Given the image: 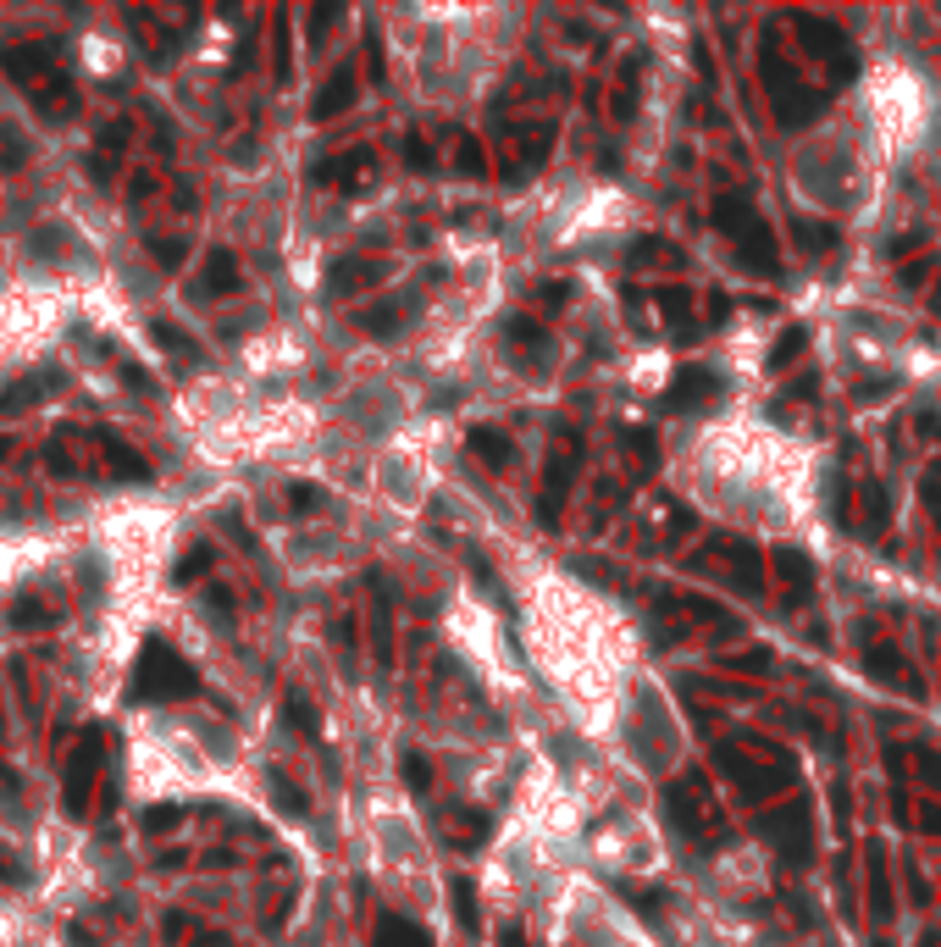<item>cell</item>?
I'll use <instances>...</instances> for the list:
<instances>
[{"mask_svg":"<svg viewBox=\"0 0 941 947\" xmlns=\"http://www.w3.org/2000/svg\"><path fill=\"white\" fill-rule=\"evenodd\" d=\"M200 693V671L183 660L167 637H150L133 660V676H128V698L133 704H178V698H194Z\"/></svg>","mask_w":941,"mask_h":947,"instance_id":"1","label":"cell"},{"mask_svg":"<svg viewBox=\"0 0 941 947\" xmlns=\"http://www.w3.org/2000/svg\"><path fill=\"white\" fill-rule=\"evenodd\" d=\"M715 222H720V233H731L737 239V250H742V261L753 266V272H775V250H770V228H764L759 216H753V205L748 200H720L715 205Z\"/></svg>","mask_w":941,"mask_h":947,"instance_id":"2","label":"cell"},{"mask_svg":"<svg viewBox=\"0 0 941 947\" xmlns=\"http://www.w3.org/2000/svg\"><path fill=\"white\" fill-rule=\"evenodd\" d=\"M100 765H106V732H84V737H78V748H72V759H67V787H61V792H67V815L72 820L89 815Z\"/></svg>","mask_w":941,"mask_h":947,"instance_id":"3","label":"cell"},{"mask_svg":"<svg viewBox=\"0 0 941 947\" xmlns=\"http://www.w3.org/2000/svg\"><path fill=\"white\" fill-rule=\"evenodd\" d=\"M61 56L56 45H39V39H28V45H0V72L6 78H17V84H34V78H45V72H56Z\"/></svg>","mask_w":941,"mask_h":947,"instance_id":"4","label":"cell"},{"mask_svg":"<svg viewBox=\"0 0 941 947\" xmlns=\"http://www.w3.org/2000/svg\"><path fill=\"white\" fill-rule=\"evenodd\" d=\"M571 477H576V449H560V455L548 460V482H543V499H537V521L554 527L565 510V493H571Z\"/></svg>","mask_w":941,"mask_h":947,"instance_id":"5","label":"cell"},{"mask_svg":"<svg viewBox=\"0 0 941 947\" xmlns=\"http://www.w3.org/2000/svg\"><path fill=\"white\" fill-rule=\"evenodd\" d=\"M709 399H720V377L703 372V366H681L670 394H665V405L670 410H698V405H709Z\"/></svg>","mask_w":941,"mask_h":947,"instance_id":"6","label":"cell"},{"mask_svg":"<svg viewBox=\"0 0 941 947\" xmlns=\"http://www.w3.org/2000/svg\"><path fill=\"white\" fill-rule=\"evenodd\" d=\"M28 100H34L45 117H72V111H78V89H72V78L61 67L34 78V84H28Z\"/></svg>","mask_w":941,"mask_h":947,"instance_id":"7","label":"cell"},{"mask_svg":"<svg viewBox=\"0 0 941 947\" xmlns=\"http://www.w3.org/2000/svg\"><path fill=\"white\" fill-rule=\"evenodd\" d=\"M355 106V67H338L333 78H327V89L316 100H310V122H333V117H344V111Z\"/></svg>","mask_w":941,"mask_h":947,"instance_id":"8","label":"cell"},{"mask_svg":"<svg viewBox=\"0 0 941 947\" xmlns=\"http://www.w3.org/2000/svg\"><path fill=\"white\" fill-rule=\"evenodd\" d=\"M377 277H382V261H371V255H344V261H333V272H327V288H333L338 300H349V294L371 288Z\"/></svg>","mask_w":941,"mask_h":947,"instance_id":"9","label":"cell"},{"mask_svg":"<svg viewBox=\"0 0 941 947\" xmlns=\"http://www.w3.org/2000/svg\"><path fill=\"white\" fill-rule=\"evenodd\" d=\"M366 172H371V150H344V156L322 161L310 178L327 183V189H360V183H366Z\"/></svg>","mask_w":941,"mask_h":947,"instance_id":"10","label":"cell"},{"mask_svg":"<svg viewBox=\"0 0 941 947\" xmlns=\"http://www.w3.org/2000/svg\"><path fill=\"white\" fill-rule=\"evenodd\" d=\"M239 283H244V277H239V255H233V250H211L194 288H200V300H222V294H233Z\"/></svg>","mask_w":941,"mask_h":947,"instance_id":"11","label":"cell"},{"mask_svg":"<svg viewBox=\"0 0 941 947\" xmlns=\"http://www.w3.org/2000/svg\"><path fill=\"white\" fill-rule=\"evenodd\" d=\"M61 383H67V372H56V366H45V372L23 377V383L0 388V416H12V410H28V405H34L39 394H56Z\"/></svg>","mask_w":941,"mask_h":947,"instance_id":"12","label":"cell"},{"mask_svg":"<svg viewBox=\"0 0 941 947\" xmlns=\"http://www.w3.org/2000/svg\"><path fill=\"white\" fill-rule=\"evenodd\" d=\"M122 150H128V122H111V128L100 133V144L89 150V183L106 189L111 172H117V161H122Z\"/></svg>","mask_w":941,"mask_h":947,"instance_id":"13","label":"cell"},{"mask_svg":"<svg viewBox=\"0 0 941 947\" xmlns=\"http://www.w3.org/2000/svg\"><path fill=\"white\" fill-rule=\"evenodd\" d=\"M100 449H106V466L117 471V477H128V482H150L155 471H150V460L144 455H133L128 444H122L117 432H100Z\"/></svg>","mask_w":941,"mask_h":947,"instance_id":"14","label":"cell"},{"mask_svg":"<svg viewBox=\"0 0 941 947\" xmlns=\"http://www.w3.org/2000/svg\"><path fill=\"white\" fill-rule=\"evenodd\" d=\"M371 593H377V615H371L377 665H394V615H388V588H382V571H371Z\"/></svg>","mask_w":941,"mask_h":947,"instance_id":"15","label":"cell"},{"mask_svg":"<svg viewBox=\"0 0 941 947\" xmlns=\"http://www.w3.org/2000/svg\"><path fill=\"white\" fill-rule=\"evenodd\" d=\"M377 947H432V936L405 914H377Z\"/></svg>","mask_w":941,"mask_h":947,"instance_id":"16","label":"cell"},{"mask_svg":"<svg viewBox=\"0 0 941 947\" xmlns=\"http://www.w3.org/2000/svg\"><path fill=\"white\" fill-rule=\"evenodd\" d=\"M471 455H477L482 466L504 471V466L515 460V449H510V438H504L499 427H471Z\"/></svg>","mask_w":941,"mask_h":947,"instance_id":"17","label":"cell"},{"mask_svg":"<svg viewBox=\"0 0 941 947\" xmlns=\"http://www.w3.org/2000/svg\"><path fill=\"white\" fill-rule=\"evenodd\" d=\"M449 898H454V920H460V931L465 936H482V914H477V887L465 876H454L449 881Z\"/></svg>","mask_w":941,"mask_h":947,"instance_id":"18","label":"cell"},{"mask_svg":"<svg viewBox=\"0 0 941 947\" xmlns=\"http://www.w3.org/2000/svg\"><path fill=\"white\" fill-rule=\"evenodd\" d=\"M283 715H288V726H294V732L305 737V743H316V737H322V720H316V709H310V698L299 693V687H288Z\"/></svg>","mask_w":941,"mask_h":947,"instance_id":"19","label":"cell"},{"mask_svg":"<svg viewBox=\"0 0 941 947\" xmlns=\"http://www.w3.org/2000/svg\"><path fill=\"white\" fill-rule=\"evenodd\" d=\"M399 322H405V305L399 300H382V305H371V311H360V333H371V338L399 333Z\"/></svg>","mask_w":941,"mask_h":947,"instance_id":"20","label":"cell"},{"mask_svg":"<svg viewBox=\"0 0 941 947\" xmlns=\"http://www.w3.org/2000/svg\"><path fill=\"white\" fill-rule=\"evenodd\" d=\"M443 837H449V848H477V842L488 837V820L482 815H449L443 820Z\"/></svg>","mask_w":941,"mask_h":947,"instance_id":"21","label":"cell"},{"mask_svg":"<svg viewBox=\"0 0 941 947\" xmlns=\"http://www.w3.org/2000/svg\"><path fill=\"white\" fill-rule=\"evenodd\" d=\"M211 565H216V549H211V543H194V549L183 554L178 565H172V582H178V588H183V582H200Z\"/></svg>","mask_w":941,"mask_h":947,"instance_id":"22","label":"cell"},{"mask_svg":"<svg viewBox=\"0 0 941 947\" xmlns=\"http://www.w3.org/2000/svg\"><path fill=\"white\" fill-rule=\"evenodd\" d=\"M266 781H272V798H277V809H283L288 820H305V792H299L294 781L283 776V770H272V776H266Z\"/></svg>","mask_w":941,"mask_h":947,"instance_id":"23","label":"cell"},{"mask_svg":"<svg viewBox=\"0 0 941 947\" xmlns=\"http://www.w3.org/2000/svg\"><path fill=\"white\" fill-rule=\"evenodd\" d=\"M178 826H183V809L178 804H155V809H144V815H139L144 837H167V831H178Z\"/></svg>","mask_w":941,"mask_h":947,"instance_id":"24","label":"cell"},{"mask_svg":"<svg viewBox=\"0 0 941 947\" xmlns=\"http://www.w3.org/2000/svg\"><path fill=\"white\" fill-rule=\"evenodd\" d=\"M454 161H460L465 178H488V156H482V139H477V133H460V144H454Z\"/></svg>","mask_w":941,"mask_h":947,"instance_id":"25","label":"cell"},{"mask_svg":"<svg viewBox=\"0 0 941 947\" xmlns=\"http://www.w3.org/2000/svg\"><path fill=\"white\" fill-rule=\"evenodd\" d=\"M150 333H155V344H161V349H172L178 360H194V355H200V344H194V338L183 333V327H172V322H155Z\"/></svg>","mask_w":941,"mask_h":947,"instance_id":"26","label":"cell"},{"mask_svg":"<svg viewBox=\"0 0 941 947\" xmlns=\"http://www.w3.org/2000/svg\"><path fill=\"white\" fill-rule=\"evenodd\" d=\"M28 250H34V255H50V261H56L61 250H78V239H72L67 228H45V233H34V244H28Z\"/></svg>","mask_w":941,"mask_h":947,"instance_id":"27","label":"cell"},{"mask_svg":"<svg viewBox=\"0 0 941 947\" xmlns=\"http://www.w3.org/2000/svg\"><path fill=\"white\" fill-rule=\"evenodd\" d=\"M399 776H405L416 792H427V787H432V765H427L421 754H405V759H399Z\"/></svg>","mask_w":941,"mask_h":947,"instance_id":"28","label":"cell"},{"mask_svg":"<svg viewBox=\"0 0 941 947\" xmlns=\"http://www.w3.org/2000/svg\"><path fill=\"white\" fill-rule=\"evenodd\" d=\"M150 250H155V261L167 266V272L183 266V239H150Z\"/></svg>","mask_w":941,"mask_h":947,"instance_id":"29","label":"cell"},{"mask_svg":"<svg viewBox=\"0 0 941 947\" xmlns=\"http://www.w3.org/2000/svg\"><path fill=\"white\" fill-rule=\"evenodd\" d=\"M288 504H294L299 516H310V510H322V493L310 488V482H294V488H288Z\"/></svg>","mask_w":941,"mask_h":947,"instance_id":"30","label":"cell"},{"mask_svg":"<svg viewBox=\"0 0 941 947\" xmlns=\"http://www.w3.org/2000/svg\"><path fill=\"white\" fill-rule=\"evenodd\" d=\"M12 621H17V626H45L50 615H45V604H39V599H17Z\"/></svg>","mask_w":941,"mask_h":947,"instance_id":"31","label":"cell"},{"mask_svg":"<svg viewBox=\"0 0 941 947\" xmlns=\"http://www.w3.org/2000/svg\"><path fill=\"white\" fill-rule=\"evenodd\" d=\"M294 72V61H288V17L277 12V78H288Z\"/></svg>","mask_w":941,"mask_h":947,"instance_id":"32","label":"cell"},{"mask_svg":"<svg viewBox=\"0 0 941 947\" xmlns=\"http://www.w3.org/2000/svg\"><path fill=\"white\" fill-rule=\"evenodd\" d=\"M405 161L410 167H432V150L421 144V133H405Z\"/></svg>","mask_w":941,"mask_h":947,"instance_id":"33","label":"cell"},{"mask_svg":"<svg viewBox=\"0 0 941 947\" xmlns=\"http://www.w3.org/2000/svg\"><path fill=\"white\" fill-rule=\"evenodd\" d=\"M798 239H803V244H814V250H820V244H831L836 233H831V228H814V222H803V228H798Z\"/></svg>","mask_w":941,"mask_h":947,"instance_id":"34","label":"cell"},{"mask_svg":"<svg viewBox=\"0 0 941 947\" xmlns=\"http://www.w3.org/2000/svg\"><path fill=\"white\" fill-rule=\"evenodd\" d=\"M122 383H128V388H139V394H155V383L139 372V366H122Z\"/></svg>","mask_w":941,"mask_h":947,"instance_id":"35","label":"cell"},{"mask_svg":"<svg viewBox=\"0 0 941 947\" xmlns=\"http://www.w3.org/2000/svg\"><path fill=\"white\" fill-rule=\"evenodd\" d=\"M45 466H50V471H72V455H67V449H56V444H50V449H45Z\"/></svg>","mask_w":941,"mask_h":947,"instance_id":"36","label":"cell"},{"mask_svg":"<svg viewBox=\"0 0 941 947\" xmlns=\"http://www.w3.org/2000/svg\"><path fill=\"white\" fill-rule=\"evenodd\" d=\"M0 876H12V881H23V864H17L12 853H0Z\"/></svg>","mask_w":941,"mask_h":947,"instance_id":"37","label":"cell"},{"mask_svg":"<svg viewBox=\"0 0 941 947\" xmlns=\"http://www.w3.org/2000/svg\"><path fill=\"white\" fill-rule=\"evenodd\" d=\"M499 947H526V936H521V925H510V931L499 936Z\"/></svg>","mask_w":941,"mask_h":947,"instance_id":"38","label":"cell"},{"mask_svg":"<svg viewBox=\"0 0 941 947\" xmlns=\"http://www.w3.org/2000/svg\"><path fill=\"white\" fill-rule=\"evenodd\" d=\"M72 947H100V942H89V931H84V925H72Z\"/></svg>","mask_w":941,"mask_h":947,"instance_id":"39","label":"cell"},{"mask_svg":"<svg viewBox=\"0 0 941 947\" xmlns=\"http://www.w3.org/2000/svg\"><path fill=\"white\" fill-rule=\"evenodd\" d=\"M194 947H227V936H200Z\"/></svg>","mask_w":941,"mask_h":947,"instance_id":"40","label":"cell"},{"mask_svg":"<svg viewBox=\"0 0 941 947\" xmlns=\"http://www.w3.org/2000/svg\"><path fill=\"white\" fill-rule=\"evenodd\" d=\"M6 455H12V438H0V460H6Z\"/></svg>","mask_w":941,"mask_h":947,"instance_id":"41","label":"cell"}]
</instances>
